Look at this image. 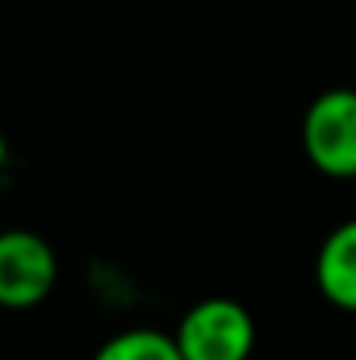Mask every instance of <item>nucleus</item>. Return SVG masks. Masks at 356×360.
Returning <instances> with one entry per match:
<instances>
[{
  "label": "nucleus",
  "mask_w": 356,
  "mask_h": 360,
  "mask_svg": "<svg viewBox=\"0 0 356 360\" xmlns=\"http://www.w3.org/2000/svg\"><path fill=\"white\" fill-rule=\"evenodd\" d=\"M301 143L308 161L329 179H356V91H322L301 122Z\"/></svg>",
  "instance_id": "2"
},
{
  "label": "nucleus",
  "mask_w": 356,
  "mask_h": 360,
  "mask_svg": "<svg viewBox=\"0 0 356 360\" xmlns=\"http://www.w3.org/2000/svg\"><path fill=\"white\" fill-rule=\"evenodd\" d=\"M315 280L329 304L356 315V217L343 221L322 241L315 259Z\"/></svg>",
  "instance_id": "4"
},
{
  "label": "nucleus",
  "mask_w": 356,
  "mask_h": 360,
  "mask_svg": "<svg viewBox=\"0 0 356 360\" xmlns=\"http://www.w3.org/2000/svg\"><path fill=\"white\" fill-rule=\"evenodd\" d=\"M91 360H182L175 336L161 329H126L98 347Z\"/></svg>",
  "instance_id": "5"
},
{
  "label": "nucleus",
  "mask_w": 356,
  "mask_h": 360,
  "mask_svg": "<svg viewBox=\"0 0 356 360\" xmlns=\"http://www.w3.org/2000/svg\"><path fill=\"white\" fill-rule=\"evenodd\" d=\"M182 360H248L255 350V319L235 297L196 301L171 333Z\"/></svg>",
  "instance_id": "1"
},
{
  "label": "nucleus",
  "mask_w": 356,
  "mask_h": 360,
  "mask_svg": "<svg viewBox=\"0 0 356 360\" xmlns=\"http://www.w3.org/2000/svg\"><path fill=\"white\" fill-rule=\"evenodd\" d=\"M60 276L53 245L25 228L0 231V308L28 311L42 304Z\"/></svg>",
  "instance_id": "3"
}]
</instances>
